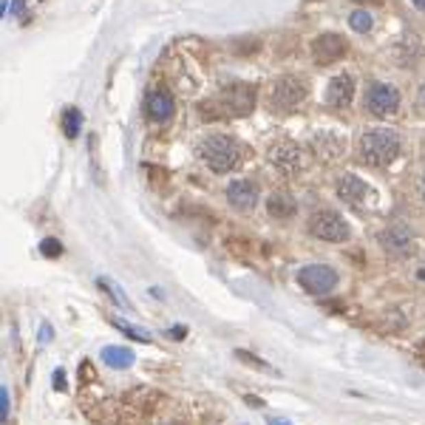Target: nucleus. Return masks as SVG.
<instances>
[{"label":"nucleus","instance_id":"11","mask_svg":"<svg viewBox=\"0 0 425 425\" xmlns=\"http://www.w3.org/2000/svg\"><path fill=\"white\" fill-rule=\"evenodd\" d=\"M224 196H227V204L232 210H252L255 204H258V190H255L252 182L247 179H239V182H230L227 190H224Z\"/></svg>","mask_w":425,"mask_h":425},{"label":"nucleus","instance_id":"25","mask_svg":"<svg viewBox=\"0 0 425 425\" xmlns=\"http://www.w3.org/2000/svg\"><path fill=\"white\" fill-rule=\"evenodd\" d=\"M49 340H51V326L42 324V329H40V343H49Z\"/></svg>","mask_w":425,"mask_h":425},{"label":"nucleus","instance_id":"9","mask_svg":"<svg viewBox=\"0 0 425 425\" xmlns=\"http://www.w3.org/2000/svg\"><path fill=\"white\" fill-rule=\"evenodd\" d=\"M377 241L389 255H409L414 250V230L409 224H391L380 232Z\"/></svg>","mask_w":425,"mask_h":425},{"label":"nucleus","instance_id":"22","mask_svg":"<svg viewBox=\"0 0 425 425\" xmlns=\"http://www.w3.org/2000/svg\"><path fill=\"white\" fill-rule=\"evenodd\" d=\"M40 252L46 255V258H60V255H62V244L57 239H42L40 241Z\"/></svg>","mask_w":425,"mask_h":425},{"label":"nucleus","instance_id":"26","mask_svg":"<svg viewBox=\"0 0 425 425\" xmlns=\"http://www.w3.org/2000/svg\"><path fill=\"white\" fill-rule=\"evenodd\" d=\"M244 402H247V406H252V409H264V400L252 397V394H247V397H244Z\"/></svg>","mask_w":425,"mask_h":425},{"label":"nucleus","instance_id":"15","mask_svg":"<svg viewBox=\"0 0 425 425\" xmlns=\"http://www.w3.org/2000/svg\"><path fill=\"white\" fill-rule=\"evenodd\" d=\"M295 210H298V204H295V199H292L289 193H272V196L267 199V212H269L272 219H278V221L292 219Z\"/></svg>","mask_w":425,"mask_h":425},{"label":"nucleus","instance_id":"20","mask_svg":"<svg viewBox=\"0 0 425 425\" xmlns=\"http://www.w3.org/2000/svg\"><path fill=\"white\" fill-rule=\"evenodd\" d=\"M97 287L108 292L114 304H119V306H122V309H127V312H134V304H131V301H127V298L122 295V289H119V287H114L111 281H105V278H97Z\"/></svg>","mask_w":425,"mask_h":425},{"label":"nucleus","instance_id":"8","mask_svg":"<svg viewBox=\"0 0 425 425\" xmlns=\"http://www.w3.org/2000/svg\"><path fill=\"white\" fill-rule=\"evenodd\" d=\"M306 151L298 142H278V145H272V151H269V162L275 167H281L284 173H298V170H304L306 167Z\"/></svg>","mask_w":425,"mask_h":425},{"label":"nucleus","instance_id":"10","mask_svg":"<svg viewBox=\"0 0 425 425\" xmlns=\"http://www.w3.org/2000/svg\"><path fill=\"white\" fill-rule=\"evenodd\" d=\"M346 54V40L340 34H317L312 40V57L321 62V66H326V62H337L340 57Z\"/></svg>","mask_w":425,"mask_h":425},{"label":"nucleus","instance_id":"3","mask_svg":"<svg viewBox=\"0 0 425 425\" xmlns=\"http://www.w3.org/2000/svg\"><path fill=\"white\" fill-rule=\"evenodd\" d=\"M212 105H216V117H247L255 108V88L247 82H232L221 88Z\"/></svg>","mask_w":425,"mask_h":425},{"label":"nucleus","instance_id":"16","mask_svg":"<svg viewBox=\"0 0 425 425\" xmlns=\"http://www.w3.org/2000/svg\"><path fill=\"white\" fill-rule=\"evenodd\" d=\"M99 357H102V363L111 366V369H131L134 360H136V354L125 346H105L99 352Z\"/></svg>","mask_w":425,"mask_h":425},{"label":"nucleus","instance_id":"1","mask_svg":"<svg viewBox=\"0 0 425 425\" xmlns=\"http://www.w3.org/2000/svg\"><path fill=\"white\" fill-rule=\"evenodd\" d=\"M199 159L212 170V173H227L239 165L241 159V147L230 134H207L199 147H196Z\"/></svg>","mask_w":425,"mask_h":425},{"label":"nucleus","instance_id":"5","mask_svg":"<svg viewBox=\"0 0 425 425\" xmlns=\"http://www.w3.org/2000/svg\"><path fill=\"white\" fill-rule=\"evenodd\" d=\"M400 91L389 82H369L366 85V111L374 117H394L400 111Z\"/></svg>","mask_w":425,"mask_h":425},{"label":"nucleus","instance_id":"28","mask_svg":"<svg viewBox=\"0 0 425 425\" xmlns=\"http://www.w3.org/2000/svg\"><path fill=\"white\" fill-rule=\"evenodd\" d=\"M167 335H170V337H176V340H182V337L187 335V329H184V326H173V329H170Z\"/></svg>","mask_w":425,"mask_h":425},{"label":"nucleus","instance_id":"7","mask_svg":"<svg viewBox=\"0 0 425 425\" xmlns=\"http://www.w3.org/2000/svg\"><path fill=\"white\" fill-rule=\"evenodd\" d=\"M304 97H306V85L298 80V77H281V80H275L272 82V91H269V102H272L275 111H289Z\"/></svg>","mask_w":425,"mask_h":425},{"label":"nucleus","instance_id":"6","mask_svg":"<svg viewBox=\"0 0 425 425\" xmlns=\"http://www.w3.org/2000/svg\"><path fill=\"white\" fill-rule=\"evenodd\" d=\"M298 284H301L309 295L324 298L337 287V272L329 264H309L298 272Z\"/></svg>","mask_w":425,"mask_h":425},{"label":"nucleus","instance_id":"2","mask_svg":"<svg viewBox=\"0 0 425 425\" xmlns=\"http://www.w3.org/2000/svg\"><path fill=\"white\" fill-rule=\"evenodd\" d=\"M402 151V142H400V134L391 131V127H369L360 139V154L369 165H377V167H389Z\"/></svg>","mask_w":425,"mask_h":425},{"label":"nucleus","instance_id":"24","mask_svg":"<svg viewBox=\"0 0 425 425\" xmlns=\"http://www.w3.org/2000/svg\"><path fill=\"white\" fill-rule=\"evenodd\" d=\"M51 382H54L57 391H66V389H69V386H66V372H62V369H57V372L51 374Z\"/></svg>","mask_w":425,"mask_h":425},{"label":"nucleus","instance_id":"30","mask_svg":"<svg viewBox=\"0 0 425 425\" xmlns=\"http://www.w3.org/2000/svg\"><path fill=\"white\" fill-rule=\"evenodd\" d=\"M411 6L420 9V12H425V0H411Z\"/></svg>","mask_w":425,"mask_h":425},{"label":"nucleus","instance_id":"33","mask_svg":"<svg viewBox=\"0 0 425 425\" xmlns=\"http://www.w3.org/2000/svg\"><path fill=\"white\" fill-rule=\"evenodd\" d=\"M420 193H422V199H425V173H422V182H420Z\"/></svg>","mask_w":425,"mask_h":425},{"label":"nucleus","instance_id":"17","mask_svg":"<svg viewBox=\"0 0 425 425\" xmlns=\"http://www.w3.org/2000/svg\"><path fill=\"white\" fill-rule=\"evenodd\" d=\"M62 134H66L69 139H77L80 136V131H82V114H80V108H66L62 111Z\"/></svg>","mask_w":425,"mask_h":425},{"label":"nucleus","instance_id":"29","mask_svg":"<svg viewBox=\"0 0 425 425\" xmlns=\"http://www.w3.org/2000/svg\"><path fill=\"white\" fill-rule=\"evenodd\" d=\"M267 425H295V422H289V420H281V417H269V420H267Z\"/></svg>","mask_w":425,"mask_h":425},{"label":"nucleus","instance_id":"21","mask_svg":"<svg viewBox=\"0 0 425 425\" xmlns=\"http://www.w3.org/2000/svg\"><path fill=\"white\" fill-rule=\"evenodd\" d=\"M372 14L366 12V9H354L352 14H349V26L354 29V32H360V34H366V32H372Z\"/></svg>","mask_w":425,"mask_h":425},{"label":"nucleus","instance_id":"18","mask_svg":"<svg viewBox=\"0 0 425 425\" xmlns=\"http://www.w3.org/2000/svg\"><path fill=\"white\" fill-rule=\"evenodd\" d=\"M236 357L241 360V363H247L250 369H255V372H267V374H272V377H278V369H275V366H269L264 357L252 354V352H247V349H236Z\"/></svg>","mask_w":425,"mask_h":425},{"label":"nucleus","instance_id":"27","mask_svg":"<svg viewBox=\"0 0 425 425\" xmlns=\"http://www.w3.org/2000/svg\"><path fill=\"white\" fill-rule=\"evenodd\" d=\"M417 108H422V111H425V82L420 85V91H417Z\"/></svg>","mask_w":425,"mask_h":425},{"label":"nucleus","instance_id":"23","mask_svg":"<svg viewBox=\"0 0 425 425\" xmlns=\"http://www.w3.org/2000/svg\"><path fill=\"white\" fill-rule=\"evenodd\" d=\"M0 417H3V422H9V389L0 386Z\"/></svg>","mask_w":425,"mask_h":425},{"label":"nucleus","instance_id":"12","mask_svg":"<svg viewBox=\"0 0 425 425\" xmlns=\"http://www.w3.org/2000/svg\"><path fill=\"white\" fill-rule=\"evenodd\" d=\"M354 97V80L349 74H337L329 80L326 85V94H324V102L329 108H346Z\"/></svg>","mask_w":425,"mask_h":425},{"label":"nucleus","instance_id":"14","mask_svg":"<svg viewBox=\"0 0 425 425\" xmlns=\"http://www.w3.org/2000/svg\"><path fill=\"white\" fill-rule=\"evenodd\" d=\"M337 196L343 199V202H349V204H360L366 196H369V184L360 179V176H352V173H346L343 179L337 182Z\"/></svg>","mask_w":425,"mask_h":425},{"label":"nucleus","instance_id":"19","mask_svg":"<svg viewBox=\"0 0 425 425\" xmlns=\"http://www.w3.org/2000/svg\"><path fill=\"white\" fill-rule=\"evenodd\" d=\"M111 324H114L119 332H125L131 340H136V343H151V340H154V335L147 332V329H139V326H134V324H125V321H119V317H111Z\"/></svg>","mask_w":425,"mask_h":425},{"label":"nucleus","instance_id":"4","mask_svg":"<svg viewBox=\"0 0 425 425\" xmlns=\"http://www.w3.org/2000/svg\"><path fill=\"white\" fill-rule=\"evenodd\" d=\"M306 227H309V232H312L315 239H321L326 244H343L352 236L349 221L340 216V212H335V210H317V212H312Z\"/></svg>","mask_w":425,"mask_h":425},{"label":"nucleus","instance_id":"31","mask_svg":"<svg viewBox=\"0 0 425 425\" xmlns=\"http://www.w3.org/2000/svg\"><path fill=\"white\" fill-rule=\"evenodd\" d=\"M14 14H23V0H14Z\"/></svg>","mask_w":425,"mask_h":425},{"label":"nucleus","instance_id":"32","mask_svg":"<svg viewBox=\"0 0 425 425\" xmlns=\"http://www.w3.org/2000/svg\"><path fill=\"white\" fill-rule=\"evenodd\" d=\"M417 281H425V264H420V269H417Z\"/></svg>","mask_w":425,"mask_h":425},{"label":"nucleus","instance_id":"13","mask_svg":"<svg viewBox=\"0 0 425 425\" xmlns=\"http://www.w3.org/2000/svg\"><path fill=\"white\" fill-rule=\"evenodd\" d=\"M145 111H147V117H151L154 122H167L170 117L176 114V102H173V97H170L167 91L156 88V91L147 94V99H145Z\"/></svg>","mask_w":425,"mask_h":425}]
</instances>
